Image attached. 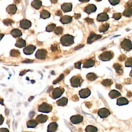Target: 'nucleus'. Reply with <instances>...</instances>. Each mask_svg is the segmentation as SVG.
Here are the masks:
<instances>
[{"mask_svg": "<svg viewBox=\"0 0 132 132\" xmlns=\"http://www.w3.org/2000/svg\"><path fill=\"white\" fill-rule=\"evenodd\" d=\"M61 44L64 46H70L74 43V37L69 34L63 35L60 38Z\"/></svg>", "mask_w": 132, "mask_h": 132, "instance_id": "f257e3e1", "label": "nucleus"}, {"mask_svg": "<svg viewBox=\"0 0 132 132\" xmlns=\"http://www.w3.org/2000/svg\"><path fill=\"white\" fill-rule=\"evenodd\" d=\"M82 81L83 80L79 75L74 76L70 79L71 86L75 88H78L79 87H80Z\"/></svg>", "mask_w": 132, "mask_h": 132, "instance_id": "f03ea898", "label": "nucleus"}, {"mask_svg": "<svg viewBox=\"0 0 132 132\" xmlns=\"http://www.w3.org/2000/svg\"><path fill=\"white\" fill-rule=\"evenodd\" d=\"M52 106L47 103H43L38 106V111L43 113H49L52 111Z\"/></svg>", "mask_w": 132, "mask_h": 132, "instance_id": "7ed1b4c3", "label": "nucleus"}, {"mask_svg": "<svg viewBox=\"0 0 132 132\" xmlns=\"http://www.w3.org/2000/svg\"><path fill=\"white\" fill-rule=\"evenodd\" d=\"M113 56V53L111 51H105L102 54H101L98 57L100 60L103 61H108L110 60L111 59H112Z\"/></svg>", "mask_w": 132, "mask_h": 132, "instance_id": "20e7f679", "label": "nucleus"}, {"mask_svg": "<svg viewBox=\"0 0 132 132\" xmlns=\"http://www.w3.org/2000/svg\"><path fill=\"white\" fill-rule=\"evenodd\" d=\"M64 92V89L63 88L59 87L54 89L52 92L51 97L53 99L55 100L60 97Z\"/></svg>", "mask_w": 132, "mask_h": 132, "instance_id": "39448f33", "label": "nucleus"}, {"mask_svg": "<svg viewBox=\"0 0 132 132\" xmlns=\"http://www.w3.org/2000/svg\"><path fill=\"white\" fill-rule=\"evenodd\" d=\"M121 48L126 51H129L132 49V43L128 39H124L121 43Z\"/></svg>", "mask_w": 132, "mask_h": 132, "instance_id": "423d86ee", "label": "nucleus"}, {"mask_svg": "<svg viewBox=\"0 0 132 132\" xmlns=\"http://www.w3.org/2000/svg\"><path fill=\"white\" fill-rule=\"evenodd\" d=\"M123 15L126 17L132 16V1H129L126 3Z\"/></svg>", "mask_w": 132, "mask_h": 132, "instance_id": "0eeeda50", "label": "nucleus"}, {"mask_svg": "<svg viewBox=\"0 0 132 132\" xmlns=\"http://www.w3.org/2000/svg\"><path fill=\"white\" fill-rule=\"evenodd\" d=\"M110 111L107 108H103L98 110L97 112L98 116L102 119L106 118L110 114Z\"/></svg>", "mask_w": 132, "mask_h": 132, "instance_id": "6e6552de", "label": "nucleus"}, {"mask_svg": "<svg viewBox=\"0 0 132 132\" xmlns=\"http://www.w3.org/2000/svg\"><path fill=\"white\" fill-rule=\"evenodd\" d=\"M47 51L45 49H38L35 54L36 58L39 60H43L46 57Z\"/></svg>", "mask_w": 132, "mask_h": 132, "instance_id": "1a4fd4ad", "label": "nucleus"}, {"mask_svg": "<svg viewBox=\"0 0 132 132\" xmlns=\"http://www.w3.org/2000/svg\"><path fill=\"white\" fill-rule=\"evenodd\" d=\"M83 120H84V117L82 116L79 114L73 116L70 118L71 122L74 124H79L83 121Z\"/></svg>", "mask_w": 132, "mask_h": 132, "instance_id": "9d476101", "label": "nucleus"}, {"mask_svg": "<svg viewBox=\"0 0 132 132\" xmlns=\"http://www.w3.org/2000/svg\"><path fill=\"white\" fill-rule=\"evenodd\" d=\"M20 27L23 29L26 30L30 28L32 26V23L30 21L27 20V19H23L20 21V24H19Z\"/></svg>", "mask_w": 132, "mask_h": 132, "instance_id": "9b49d317", "label": "nucleus"}, {"mask_svg": "<svg viewBox=\"0 0 132 132\" xmlns=\"http://www.w3.org/2000/svg\"><path fill=\"white\" fill-rule=\"evenodd\" d=\"M91 94V91L88 88L83 89L79 91V95L81 98H86Z\"/></svg>", "mask_w": 132, "mask_h": 132, "instance_id": "f8f14e48", "label": "nucleus"}, {"mask_svg": "<svg viewBox=\"0 0 132 132\" xmlns=\"http://www.w3.org/2000/svg\"><path fill=\"white\" fill-rule=\"evenodd\" d=\"M102 37V36L100 35H97L96 34H94L93 33H92L90 34L88 40H87V43L88 44H91L93 42L100 39Z\"/></svg>", "mask_w": 132, "mask_h": 132, "instance_id": "ddd939ff", "label": "nucleus"}, {"mask_svg": "<svg viewBox=\"0 0 132 132\" xmlns=\"http://www.w3.org/2000/svg\"><path fill=\"white\" fill-rule=\"evenodd\" d=\"M36 49V47L34 45H30L26 47L23 49V52L27 55H30L32 54Z\"/></svg>", "mask_w": 132, "mask_h": 132, "instance_id": "4468645a", "label": "nucleus"}, {"mask_svg": "<svg viewBox=\"0 0 132 132\" xmlns=\"http://www.w3.org/2000/svg\"><path fill=\"white\" fill-rule=\"evenodd\" d=\"M97 10L96 6L94 4H89L84 9V12L88 14L95 12Z\"/></svg>", "mask_w": 132, "mask_h": 132, "instance_id": "2eb2a0df", "label": "nucleus"}, {"mask_svg": "<svg viewBox=\"0 0 132 132\" xmlns=\"http://www.w3.org/2000/svg\"><path fill=\"white\" fill-rule=\"evenodd\" d=\"M72 7L73 5L71 3H63L61 6V10L65 13L71 12L72 10Z\"/></svg>", "mask_w": 132, "mask_h": 132, "instance_id": "dca6fc26", "label": "nucleus"}, {"mask_svg": "<svg viewBox=\"0 0 132 132\" xmlns=\"http://www.w3.org/2000/svg\"><path fill=\"white\" fill-rule=\"evenodd\" d=\"M95 65V61L92 59H89L86 60L84 64H83V68L86 69H88L91 67H93Z\"/></svg>", "mask_w": 132, "mask_h": 132, "instance_id": "f3484780", "label": "nucleus"}, {"mask_svg": "<svg viewBox=\"0 0 132 132\" xmlns=\"http://www.w3.org/2000/svg\"><path fill=\"white\" fill-rule=\"evenodd\" d=\"M109 19V17L108 14L105 12L98 14L97 17V20L98 21H101V22L107 21Z\"/></svg>", "mask_w": 132, "mask_h": 132, "instance_id": "a211bd4d", "label": "nucleus"}, {"mask_svg": "<svg viewBox=\"0 0 132 132\" xmlns=\"http://www.w3.org/2000/svg\"><path fill=\"white\" fill-rule=\"evenodd\" d=\"M73 19L72 17L70 16H62L61 19H60V22L62 23V24H68L72 22Z\"/></svg>", "mask_w": 132, "mask_h": 132, "instance_id": "6ab92c4d", "label": "nucleus"}, {"mask_svg": "<svg viewBox=\"0 0 132 132\" xmlns=\"http://www.w3.org/2000/svg\"><path fill=\"white\" fill-rule=\"evenodd\" d=\"M57 128V124L55 122H53L50 123L47 128L48 132H54L56 130Z\"/></svg>", "mask_w": 132, "mask_h": 132, "instance_id": "aec40b11", "label": "nucleus"}, {"mask_svg": "<svg viewBox=\"0 0 132 132\" xmlns=\"http://www.w3.org/2000/svg\"><path fill=\"white\" fill-rule=\"evenodd\" d=\"M48 119V117L46 115L44 114H39L37 116L36 118V120L39 123H45Z\"/></svg>", "mask_w": 132, "mask_h": 132, "instance_id": "412c9836", "label": "nucleus"}, {"mask_svg": "<svg viewBox=\"0 0 132 132\" xmlns=\"http://www.w3.org/2000/svg\"><path fill=\"white\" fill-rule=\"evenodd\" d=\"M113 68L116 70V72L118 75L120 76L123 74V70L121 64L119 63H115L113 65Z\"/></svg>", "mask_w": 132, "mask_h": 132, "instance_id": "4be33fe9", "label": "nucleus"}, {"mask_svg": "<svg viewBox=\"0 0 132 132\" xmlns=\"http://www.w3.org/2000/svg\"><path fill=\"white\" fill-rule=\"evenodd\" d=\"M17 10V6L14 4L10 5L8 6L6 8V12H7V13H9L10 15L15 14L16 13Z\"/></svg>", "mask_w": 132, "mask_h": 132, "instance_id": "5701e85b", "label": "nucleus"}, {"mask_svg": "<svg viewBox=\"0 0 132 132\" xmlns=\"http://www.w3.org/2000/svg\"><path fill=\"white\" fill-rule=\"evenodd\" d=\"M68 99L67 97H63L56 101V104L59 106H65L68 104Z\"/></svg>", "mask_w": 132, "mask_h": 132, "instance_id": "b1692460", "label": "nucleus"}, {"mask_svg": "<svg viewBox=\"0 0 132 132\" xmlns=\"http://www.w3.org/2000/svg\"><path fill=\"white\" fill-rule=\"evenodd\" d=\"M129 103L128 100L125 97H120L117 100V104L118 106H123L127 105Z\"/></svg>", "mask_w": 132, "mask_h": 132, "instance_id": "393cba45", "label": "nucleus"}, {"mask_svg": "<svg viewBox=\"0 0 132 132\" xmlns=\"http://www.w3.org/2000/svg\"><path fill=\"white\" fill-rule=\"evenodd\" d=\"M11 34L15 38L19 37L22 36V32L18 29H14L11 31Z\"/></svg>", "mask_w": 132, "mask_h": 132, "instance_id": "a878e982", "label": "nucleus"}, {"mask_svg": "<svg viewBox=\"0 0 132 132\" xmlns=\"http://www.w3.org/2000/svg\"><path fill=\"white\" fill-rule=\"evenodd\" d=\"M15 45L18 48H23L26 46V42L22 38H19L17 39Z\"/></svg>", "mask_w": 132, "mask_h": 132, "instance_id": "bb28decb", "label": "nucleus"}, {"mask_svg": "<svg viewBox=\"0 0 132 132\" xmlns=\"http://www.w3.org/2000/svg\"><path fill=\"white\" fill-rule=\"evenodd\" d=\"M121 95V94L119 92H118L117 90H114L111 91L109 93V96L111 99L116 98L120 96Z\"/></svg>", "mask_w": 132, "mask_h": 132, "instance_id": "cd10ccee", "label": "nucleus"}, {"mask_svg": "<svg viewBox=\"0 0 132 132\" xmlns=\"http://www.w3.org/2000/svg\"><path fill=\"white\" fill-rule=\"evenodd\" d=\"M42 5V2L39 0H34L31 3V6L36 10H39L40 9Z\"/></svg>", "mask_w": 132, "mask_h": 132, "instance_id": "c85d7f7f", "label": "nucleus"}, {"mask_svg": "<svg viewBox=\"0 0 132 132\" xmlns=\"http://www.w3.org/2000/svg\"><path fill=\"white\" fill-rule=\"evenodd\" d=\"M38 124V122L36 120L31 119L27 122V126L28 128H35Z\"/></svg>", "mask_w": 132, "mask_h": 132, "instance_id": "c756f323", "label": "nucleus"}, {"mask_svg": "<svg viewBox=\"0 0 132 132\" xmlns=\"http://www.w3.org/2000/svg\"><path fill=\"white\" fill-rule=\"evenodd\" d=\"M50 17V13L46 10H42L40 13V17L42 19H46Z\"/></svg>", "mask_w": 132, "mask_h": 132, "instance_id": "7c9ffc66", "label": "nucleus"}, {"mask_svg": "<svg viewBox=\"0 0 132 132\" xmlns=\"http://www.w3.org/2000/svg\"><path fill=\"white\" fill-rule=\"evenodd\" d=\"M109 28V24L108 23H104V24L101 25V26L100 27L99 31L101 33L105 32L108 30Z\"/></svg>", "mask_w": 132, "mask_h": 132, "instance_id": "2f4dec72", "label": "nucleus"}, {"mask_svg": "<svg viewBox=\"0 0 132 132\" xmlns=\"http://www.w3.org/2000/svg\"><path fill=\"white\" fill-rule=\"evenodd\" d=\"M86 77L88 80L92 81L95 80L97 78V76L94 73H88Z\"/></svg>", "mask_w": 132, "mask_h": 132, "instance_id": "473e14b6", "label": "nucleus"}, {"mask_svg": "<svg viewBox=\"0 0 132 132\" xmlns=\"http://www.w3.org/2000/svg\"><path fill=\"white\" fill-rule=\"evenodd\" d=\"M97 128L93 125H88L85 128L86 132H97Z\"/></svg>", "mask_w": 132, "mask_h": 132, "instance_id": "72a5a7b5", "label": "nucleus"}, {"mask_svg": "<svg viewBox=\"0 0 132 132\" xmlns=\"http://www.w3.org/2000/svg\"><path fill=\"white\" fill-rule=\"evenodd\" d=\"M102 84L105 87H109L111 86L113 84V81L112 80H111V79H105V80H103Z\"/></svg>", "mask_w": 132, "mask_h": 132, "instance_id": "f704fd0d", "label": "nucleus"}, {"mask_svg": "<svg viewBox=\"0 0 132 132\" xmlns=\"http://www.w3.org/2000/svg\"><path fill=\"white\" fill-rule=\"evenodd\" d=\"M55 28H56L55 24L52 23V24H49L48 26H47V27L46 28V30L47 32H52L53 31H54Z\"/></svg>", "mask_w": 132, "mask_h": 132, "instance_id": "c9c22d12", "label": "nucleus"}, {"mask_svg": "<svg viewBox=\"0 0 132 132\" xmlns=\"http://www.w3.org/2000/svg\"><path fill=\"white\" fill-rule=\"evenodd\" d=\"M20 55V52L18 50L13 49L11 51V55L13 57H17Z\"/></svg>", "mask_w": 132, "mask_h": 132, "instance_id": "e433bc0d", "label": "nucleus"}, {"mask_svg": "<svg viewBox=\"0 0 132 132\" xmlns=\"http://www.w3.org/2000/svg\"><path fill=\"white\" fill-rule=\"evenodd\" d=\"M63 29L62 27H56L54 31V32L55 34L57 35H60L61 34H62L63 33Z\"/></svg>", "mask_w": 132, "mask_h": 132, "instance_id": "4c0bfd02", "label": "nucleus"}, {"mask_svg": "<svg viewBox=\"0 0 132 132\" xmlns=\"http://www.w3.org/2000/svg\"><path fill=\"white\" fill-rule=\"evenodd\" d=\"M125 65L126 67L132 68V57H129L126 60L125 63Z\"/></svg>", "mask_w": 132, "mask_h": 132, "instance_id": "58836bf2", "label": "nucleus"}, {"mask_svg": "<svg viewBox=\"0 0 132 132\" xmlns=\"http://www.w3.org/2000/svg\"><path fill=\"white\" fill-rule=\"evenodd\" d=\"M3 22L5 26H9L13 24L14 23V21L11 19H4L3 21Z\"/></svg>", "mask_w": 132, "mask_h": 132, "instance_id": "ea45409f", "label": "nucleus"}, {"mask_svg": "<svg viewBox=\"0 0 132 132\" xmlns=\"http://www.w3.org/2000/svg\"><path fill=\"white\" fill-rule=\"evenodd\" d=\"M122 17V15H121V14L120 13H116V14H114L112 16V18L116 20H119Z\"/></svg>", "mask_w": 132, "mask_h": 132, "instance_id": "a19ab883", "label": "nucleus"}, {"mask_svg": "<svg viewBox=\"0 0 132 132\" xmlns=\"http://www.w3.org/2000/svg\"><path fill=\"white\" fill-rule=\"evenodd\" d=\"M63 78H64V75H63V74L61 75L60 76V77H59L57 79H56L55 80H54V81L53 82V84H56L59 82L61 80H62L63 79Z\"/></svg>", "mask_w": 132, "mask_h": 132, "instance_id": "79ce46f5", "label": "nucleus"}, {"mask_svg": "<svg viewBox=\"0 0 132 132\" xmlns=\"http://www.w3.org/2000/svg\"><path fill=\"white\" fill-rule=\"evenodd\" d=\"M126 58H127V56H126L125 54H122V55H121L119 57L118 60H119L120 61L122 62V61H125V60L126 59Z\"/></svg>", "mask_w": 132, "mask_h": 132, "instance_id": "37998d69", "label": "nucleus"}, {"mask_svg": "<svg viewBox=\"0 0 132 132\" xmlns=\"http://www.w3.org/2000/svg\"><path fill=\"white\" fill-rule=\"evenodd\" d=\"M109 2L112 5H116L120 3V1L119 0H116V1H113V0H109Z\"/></svg>", "mask_w": 132, "mask_h": 132, "instance_id": "c03bdc74", "label": "nucleus"}, {"mask_svg": "<svg viewBox=\"0 0 132 132\" xmlns=\"http://www.w3.org/2000/svg\"><path fill=\"white\" fill-rule=\"evenodd\" d=\"M81 62H77L75 64V67L76 69H81Z\"/></svg>", "mask_w": 132, "mask_h": 132, "instance_id": "a18cd8bd", "label": "nucleus"}, {"mask_svg": "<svg viewBox=\"0 0 132 132\" xmlns=\"http://www.w3.org/2000/svg\"><path fill=\"white\" fill-rule=\"evenodd\" d=\"M85 20L86 22H87L89 24H92V23H94V20L92 19H91L89 18H85Z\"/></svg>", "mask_w": 132, "mask_h": 132, "instance_id": "49530a36", "label": "nucleus"}, {"mask_svg": "<svg viewBox=\"0 0 132 132\" xmlns=\"http://www.w3.org/2000/svg\"><path fill=\"white\" fill-rule=\"evenodd\" d=\"M0 132H10L9 129L6 128H1Z\"/></svg>", "mask_w": 132, "mask_h": 132, "instance_id": "de8ad7c7", "label": "nucleus"}, {"mask_svg": "<svg viewBox=\"0 0 132 132\" xmlns=\"http://www.w3.org/2000/svg\"><path fill=\"white\" fill-rule=\"evenodd\" d=\"M57 49V47L56 46H55L54 45H52L51 47V50L52 51H54L55 50H56Z\"/></svg>", "mask_w": 132, "mask_h": 132, "instance_id": "09e8293b", "label": "nucleus"}, {"mask_svg": "<svg viewBox=\"0 0 132 132\" xmlns=\"http://www.w3.org/2000/svg\"><path fill=\"white\" fill-rule=\"evenodd\" d=\"M131 82H132L131 79H129V78L126 79L125 80V83L126 84H127V85L130 84L131 83Z\"/></svg>", "mask_w": 132, "mask_h": 132, "instance_id": "8fccbe9b", "label": "nucleus"}, {"mask_svg": "<svg viewBox=\"0 0 132 132\" xmlns=\"http://www.w3.org/2000/svg\"><path fill=\"white\" fill-rule=\"evenodd\" d=\"M55 15L56 16H62V13L61 11L59 10L57 11H56V12L55 13Z\"/></svg>", "mask_w": 132, "mask_h": 132, "instance_id": "3c124183", "label": "nucleus"}, {"mask_svg": "<svg viewBox=\"0 0 132 132\" xmlns=\"http://www.w3.org/2000/svg\"><path fill=\"white\" fill-rule=\"evenodd\" d=\"M74 17L76 19H78L81 17V14H75Z\"/></svg>", "mask_w": 132, "mask_h": 132, "instance_id": "603ef678", "label": "nucleus"}, {"mask_svg": "<svg viewBox=\"0 0 132 132\" xmlns=\"http://www.w3.org/2000/svg\"><path fill=\"white\" fill-rule=\"evenodd\" d=\"M116 87L119 90H121L122 89V86L120 84H117L116 86Z\"/></svg>", "mask_w": 132, "mask_h": 132, "instance_id": "864d4df0", "label": "nucleus"}, {"mask_svg": "<svg viewBox=\"0 0 132 132\" xmlns=\"http://www.w3.org/2000/svg\"><path fill=\"white\" fill-rule=\"evenodd\" d=\"M127 96L128 97H131L132 96V92L130 91H128L127 93Z\"/></svg>", "mask_w": 132, "mask_h": 132, "instance_id": "5fc2aeb1", "label": "nucleus"}, {"mask_svg": "<svg viewBox=\"0 0 132 132\" xmlns=\"http://www.w3.org/2000/svg\"><path fill=\"white\" fill-rule=\"evenodd\" d=\"M84 46V45H79L78 46H77V47H76V48H75V50H77V49H80V48H82V47H83Z\"/></svg>", "mask_w": 132, "mask_h": 132, "instance_id": "6e6d98bb", "label": "nucleus"}, {"mask_svg": "<svg viewBox=\"0 0 132 132\" xmlns=\"http://www.w3.org/2000/svg\"><path fill=\"white\" fill-rule=\"evenodd\" d=\"M4 118L3 117V116L2 115H1V125L2 124L3 121H4Z\"/></svg>", "mask_w": 132, "mask_h": 132, "instance_id": "4d7b16f0", "label": "nucleus"}, {"mask_svg": "<svg viewBox=\"0 0 132 132\" xmlns=\"http://www.w3.org/2000/svg\"><path fill=\"white\" fill-rule=\"evenodd\" d=\"M129 76L132 78V70H131V71H130V72L129 73Z\"/></svg>", "mask_w": 132, "mask_h": 132, "instance_id": "13d9d810", "label": "nucleus"}, {"mask_svg": "<svg viewBox=\"0 0 132 132\" xmlns=\"http://www.w3.org/2000/svg\"><path fill=\"white\" fill-rule=\"evenodd\" d=\"M1 39H2V37H3V36H4V34H1Z\"/></svg>", "mask_w": 132, "mask_h": 132, "instance_id": "bf43d9fd", "label": "nucleus"}]
</instances>
